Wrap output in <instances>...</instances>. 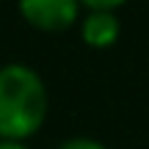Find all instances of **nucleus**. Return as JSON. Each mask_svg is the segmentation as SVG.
<instances>
[{"instance_id":"obj_1","label":"nucleus","mask_w":149,"mask_h":149,"mask_svg":"<svg viewBox=\"0 0 149 149\" xmlns=\"http://www.w3.org/2000/svg\"><path fill=\"white\" fill-rule=\"evenodd\" d=\"M47 86L25 64L0 66V141H25L47 119Z\"/></svg>"},{"instance_id":"obj_2","label":"nucleus","mask_w":149,"mask_h":149,"mask_svg":"<svg viewBox=\"0 0 149 149\" xmlns=\"http://www.w3.org/2000/svg\"><path fill=\"white\" fill-rule=\"evenodd\" d=\"M19 14L28 25L47 33H58L74 25L80 0H19Z\"/></svg>"},{"instance_id":"obj_3","label":"nucleus","mask_w":149,"mask_h":149,"mask_svg":"<svg viewBox=\"0 0 149 149\" xmlns=\"http://www.w3.org/2000/svg\"><path fill=\"white\" fill-rule=\"evenodd\" d=\"M122 22L113 11H88L80 22V36L91 47H111L119 39Z\"/></svg>"},{"instance_id":"obj_4","label":"nucleus","mask_w":149,"mask_h":149,"mask_svg":"<svg viewBox=\"0 0 149 149\" xmlns=\"http://www.w3.org/2000/svg\"><path fill=\"white\" fill-rule=\"evenodd\" d=\"M58 149H108V146L100 144V141H94V138H69V141H64Z\"/></svg>"},{"instance_id":"obj_5","label":"nucleus","mask_w":149,"mask_h":149,"mask_svg":"<svg viewBox=\"0 0 149 149\" xmlns=\"http://www.w3.org/2000/svg\"><path fill=\"white\" fill-rule=\"evenodd\" d=\"M127 0H80V6H86L88 11H113Z\"/></svg>"},{"instance_id":"obj_6","label":"nucleus","mask_w":149,"mask_h":149,"mask_svg":"<svg viewBox=\"0 0 149 149\" xmlns=\"http://www.w3.org/2000/svg\"><path fill=\"white\" fill-rule=\"evenodd\" d=\"M0 149H28L22 141H0Z\"/></svg>"}]
</instances>
